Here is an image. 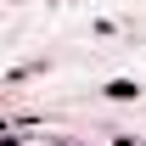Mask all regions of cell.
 I'll return each instance as SVG.
<instances>
[{
    "label": "cell",
    "instance_id": "1",
    "mask_svg": "<svg viewBox=\"0 0 146 146\" xmlns=\"http://www.w3.org/2000/svg\"><path fill=\"white\" fill-rule=\"evenodd\" d=\"M107 96H112V101H135V96H141V84H135V79H112Z\"/></svg>",
    "mask_w": 146,
    "mask_h": 146
}]
</instances>
